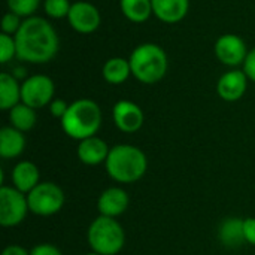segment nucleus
Listing matches in <instances>:
<instances>
[{
	"instance_id": "393cba45",
	"label": "nucleus",
	"mask_w": 255,
	"mask_h": 255,
	"mask_svg": "<svg viewBox=\"0 0 255 255\" xmlns=\"http://www.w3.org/2000/svg\"><path fill=\"white\" fill-rule=\"evenodd\" d=\"M13 57H16V43L15 37L6 33L0 34V63L6 64Z\"/></svg>"
},
{
	"instance_id": "20e7f679",
	"label": "nucleus",
	"mask_w": 255,
	"mask_h": 255,
	"mask_svg": "<svg viewBox=\"0 0 255 255\" xmlns=\"http://www.w3.org/2000/svg\"><path fill=\"white\" fill-rule=\"evenodd\" d=\"M131 75L142 84L152 85L161 81L169 67L166 51L157 43H140L130 54Z\"/></svg>"
},
{
	"instance_id": "b1692460",
	"label": "nucleus",
	"mask_w": 255,
	"mask_h": 255,
	"mask_svg": "<svg viewBox=\"0 0 255 255\" xmlns=\"http://www.w3.org/2000/svg\"><path fill=\"white\" fill-rule=\"evenodd\" d=\"M72 3L69 0H45L43 9L45 13L51 18H67Z\"/></svg>"
},
{
	"instance_id": "f3484780",
	"label": "nucleus",
	"mask_w": 255,
	"mask_h": 255,
	"mask_svg": "<svg viewBox=\"0 0 255 255\" xmlns=\"http://www.w3.org/2000/svg\"><path fill=\"white\" fill-rule=\"evenodd\" d=\"M39 169L31 161H19L12 170V184L24 194H28L39 184Z\"/></svg>"
},
{
	"instance_id": "f03ea898",
	"label": "nucleus",
	"mask_w": 255,
	"mask_h": 255,
	"mask_svg": "<svg viewBox=\"0 0 255 255\" xmlns=\"http://www.w3.org/2000/svg\"><path fill=\"white\" fill-rule=\"evenodd\" d=\"M105 167L115 182L133 184L146 173L148 158L140 148L121 143L111 148Z\"/></svg>"
},
{
	"instance_id": "2f4dec72",
	"label": "nucleus",
	"mask_w": 255,
	"mask_h": 255,
	"mask_svg": "<svg viewBox=\"0 0 255 255\" xmlns=\"http://www.w3.org/2000/svg\"><path fill=\"white\" fill-rule=\"evenodd\" d=\"M85 255H102V254H97V253H94V251H91V253H88V254Z\"/></svg>"
},
{
	"instance_id": "5701e85b",
	"label": "nucleus",
	"mask_w": 255,
	"mask_h": 255,
	"mask_svg": "<svg viewBox=\"0 0 255 255\" xmlns=\"http://www.w3.org/2000/svg\"><path fill=\"white\" fill-rule=\"evenodd\" d=\"M10 12L19 15L21 18H30L40 4V0H6Z\"/></svg>"
},
{
	"instance_id": "cd10ccee",
	"label": "nucleus",
	"mask_w": 255,
	"mask_h": 255,
	"mask_svg": "<svg viewBox=\"0 0 255 255\" xmlns=\"http://www.w3.org/2000/svg\"><path fill=\"white\" fill-rule=\"evenodd\" d=\"M30 255H63V253L51 244H39L31 248Z\"/></svg>"
},
{
	"instance_id": "39448f33",
	"label": "nucleus",
	"mask_w": 255,
	"mask_h": 255,
	"mask_svg": "<svg viewBox=\"0 0 255 255\" xmlns=\"http://www.w3.org/2000/svg\"><path fill=\"white\" fill-rule=\"evenodd\" d=\"M87 239L90 248L102 255H117L126 244V233L115 218L97 217L88 227Z\"/></svg>"
},
{
	"instance_id": "dca6fc26",
	"label": "nucleus",
	"mask_w": 255,
	"mask_h": 255,
	"mask_svg": "<svg viewBox=\"0 0 255 255\" xmlns=\"http://www.w3.org/2000/svg\"><path fill=\"white\" fill-rule=\"evenodd\" d=\"M25 148L24 133L13 128L12 126L1 127L0 130V157L4 160L16 158Z\"/></svg>"
},
{
	"instance_id": "7c9ffc66",
	"label": "nucleus",
	"mask_w": 255,
	"mask_h": 255,
	"mask_svg": "<svg viewBox=\"0 0 255 255\" xmlns=\"http://www.w3.org/2000/svg\"><path fill=\"white\" fill-rule=\"evenodd\" d=\"M1 255H30V251H27L24 247L19 245H9L3 250Z\"/></svg>"
},
{
	"instance_id": "f257e3e1",
	"label": "nucleus",
	"mask_w": 255,
	"mask_h": 255,
	"mask_svg": "<svg viewBox=\"0 0 255 255\" xmlns=\"http://www.w3.org/2000/svg\"><path fill=\"white\" fill-rule=\"evenodd\" d=\"M13 37L16 43V58L21 61L43 64L51 61L58 52L57 31L42 16L25 18Z\"/></svg>"
},
{
	"instance_id": "412c9836",
	"label": "nucleus",
	"mask_w": 255,
	"mask_h": 255,
	"mask_svg": "<svg viewBox=\"0 0 255 255\" xmlns=\"http://www.w3.org/2000/svg\"><path fill=\"white\" fill-rule=\"evenodd\" d=\"M123 15L131 22H145L152 13L151 0H120Z\"/></svg>"
},
{
	"instance_id": "2eb2a0df",
	"label": "nucleus",
	"mask_w": 255,
	"mask_h": 255,
	"mask_svg": "<svg viewBox=\"0 0 255 255\" xmlns=\"http://www.w3.org/2000/svg\"><path fill=\"white\" fill-rule=\"evenodd\" d=\"M152 13L166 24L182 21L190 9V0H151Z\"/></svg>"
},
{
	"instance_id": "0eeeda50",
	"label": "nucleus",
	"mask_w": 255,
	"mask_h": 255,
	"mask_svg": "<svg viewBox=\"0 0 255 255\" xmlns=\"http://www.w3.org/2000/svg\"><path fill=\"white\" fill-rule=\"evenodd\" d=\"M28 209L27 194L18 191L15 187H0V224L1 227H15L21 224Z\"/></svg>"
},
{
	"instance_id": "a211bd4d",
	"label": "nucleus",
	"mask_w": 255,
	"mask_h": 255,
	"mask_svg": "<svg viewBox=\"0 0 255 255\" xmlns=\"http://www.w3.org/2000/svg\"><path fill=\"white\" fill-rule=\"evenodd\" d=\"M218 239L226 248H239L247 244L245 239V227L242 218H227L223 221L218 230Z\"/></svg>"
},
{
	"instance_id": "9b49d317",
	"label": "nucleus",
	"mask_w": 255,
	"mask_h": 255,
	"mask_svg": "<svg viewBox=\"0 0 255 255\" xmlns=\"http://www.w3.org/2000/svg\"><path fill=\"white\" fill-rule=\"evenodd\" d=\"M114 124L123 133H136L142 128L145 115L143 111L130 100H120L112 109Z\"/></svg>"
},
{
	"instance_id": "c85d7f7f",
	"label": "nucleus",
	"mask_w": 255,
	"mask_h": 255,
	"mask_svg": "<svg viewBox=\"0 0 255 255\" xmlns=\"http://www.w3.org/2000/svg\"><path fill=\"white\" fill-rule=\"evenodd\" d=\"M242 70L245 72V75L248 76V79H251L255 84V48H253V49L248 52Z\"/></svg>"
},
{
	"instance_id": "6e6552de",
	"label": "nucleus",
	"mask_w": 255,
	"mask_h": 255,
	"mask_svg": "<svg viewBox=\"0 0 255 255\" xmlns=\"http://www.w3.org/2000/svg\"><path fill=\"white\" fill-rule=\"evenodd\" d=\"M54 93V82L46 75H33L21 84V102L33 109H40L49 105Z\"/></svg>"
},
{
	"instance_id": "bb28decb",
	"label": "nucleus",
	"mask_w": 255,
	"mask_h": 255,
	"mask_svg": "<svg viewBox=\"0 0 255 255\" xmlns=\"http://www.w3.org/2000/svg\"><path fill=\"white\" fill-rule=\"evenodd\" d=\"M69 103H66L63 99H55L49 103V112L54 118H58L60 121L63 120V117L66 115V112L69 111Z\"/></svg>"
},
{
	"instance_id": "c756f323",
	"label": "nucleus",
	"mask_w": 255,
	"mask_h": 255,
	"mask_svg": "<svg viewBox=\"0 0 255 255\" xmlns=\"http://www.w3.org/2000/svg\"><path fill=\"white\" fill-rule=\"evenodd\" d=\"M244 227H245L247 244L255 247V218H245L244 220Z\"/></svg>"
},
{
	"instance_id": "9d476101",
	"label": "nucleus",
	"mask_w": 255,
	"mask_h": 255,
	"mask_svg": "<svg viewBox=\"0 0 255 255\" xmlns=\"http://www.w3.org/2000/svg\"><path fill=\"white\" fill-rule=\"evenodd\" d=\"M69 25L82 34H90L96 31L102 22V16L99 9L88 1H75L67 15Z\"/></svg>"
},
{
	"instance_id": "4be33fe9",
	"label": "nucleus",
	"mask_w": 255,
	"mask_h": 255,
	"mask_svg": "<svg viewBox=\"0 0 255 255\" xmlns=\"http://www.w3.org/2000/svg\"><path fill=\"white\" fill-rule=\"evenodd\" d=\"M36 109L24 105L22 102L9 111V123L13 128L25 133L36 126Z\"/></svg>"
},
{
	"instance_id": "aec40b11",
	"label": "nucleus",
	"mask_w": 255,
	"mask_h": 255,
	"mask_svg": "<svg viewBox=\"0 0 255 255\" xmlns=\"http://www.w3.org/2000/svg\"><path fill=\"white\" fill-rule=\"evenodd\" d=\"M102 75L108 84L120 85V84L126 82L128 79V76L131 75L130 61L126 58H121V57H112L103 64Z\"/></svg>"
},
{
	"instance_id": "7ed1b4c3",
	"label": "nucleus",
	"mask_w": 255,
	"mask_h": 255,
	"mask_svg": "<svg viewBox=\"0 0 255 255\" xmlns=\"http://www.w3.org/2000/svg\"><path fill=\"white\" fill-rule=\"evenodd\" d=\"M102 126V111L100 106L91 99H79L70 103L69 111L61 120L63 131L75 139L84 140L87 137L96 136Z\"/></svg>"
},
{
	"instance_id": "1a4fd4ad",
	"label": "nucleus",
	"mask_w": 255,
	"mask_h": 255,
	"mask_svg": "<svg viewBox=\"0 0 255 255\" xmlns=\"http://www.w3.org/2000/svg\"><path fill=\"white\" fill-rule=\"evenodd\" d=\"M214 51L217 58L229 67H238L244 64L250 52L247 49V43L244 42V39L233 33L220 36L215 42Z\"/></svg>"
},
{
	"instance_id": "a878e982",
	"label": "nucleus",
	"mask_w": 255,
	"mask_h": 255,
	"mask_svg": "<svg viewBox=\"0 0 255 255\" xmlns=\"http://www.w3.org/2000/svg\"><path fill=\"white\" fill-rule=\"evenodd\" d=\"M21 25H22L21 16L9 10V12H6L3 15V19H1V33L15 36L18 33V30L21 28Z\"/></svg>"
},
{
	"instance_id": "423d86ee",
	"label": "nucleus",
	"mask_w": 255,
	"mask_h": 255,
	"mask_svg": "<svg viewBox=\"0 0 255 255\" xmlns=\"http://www.w3.org/2000/svg\"><path fill=\"white\" fill-rule=\"evenodd\" d=\"M28 209L39 217H51L61 211L64 205V193L54 182H39L27 194Z\"/></svg>"
},
{
	"instance_id": "f8f14e48",
	"label": "nucleus",
	"mask_w": 255,
	"mask_h": 255,
	"mask_svg": "<svg viewBox=\"0 0 255 255\" xmlns=\"http://www.w3.org/2000/svg\"><path fill=\"white\" fill-rule=\"evenodd\" d=\"M248 87V76L244 70H230L226 72L217 84L218 96L226 102H238L244 97Z\"/></svg>"
},
{
	"instance_id": "6ab92c4d",
	"label": "nucleus",
	"mask_w": 255,
	"mask_h": 255,
	"mask_svg": "<svg viewBox=\"0 0 255 255\" xmlns=\"http://www.w3.org/2000/svg\"><path fill=\"white\" fill-rule=\"evenodd\" d=\"M21 103V85L10 73H0V109L10 111Z\"/></svg>"
},
{
	"instance_id": "4468645a",
	"label": "nucleus",
	"mask_w": 255,
	"mask_h": 255,
	"mask_svg": "<svg viewBox=\"0 0 255 255\" xmlns=\"http://www.w3.org/2000/svg\"><path fill=\"white\" fill-rule=\"evenodd\" d=\"M111 148L108 146V143L97 137V136H91L87 137L84 140L79 142L76 154L81 163L87 164V166H97L106 161L108 155H109Z\"/></svg>"
},
{
	"instance_id": "ddd939ff",
	"label": "nucleus",
	"mask_w": 255,
	"mask_h": 255,
	"mask_svg": "<svg viewBox=\"0 0 255 255\" xmlns=\"http://www.w3.org/2000/svg\"><path fill=\"white\" fill-rule=\"evenodd\" d=\"M130 205V197L126 190L120 187H111L105 190L99 200H97V209L100 215L109 217V218H117L123 215Z\"/></svg>"
}]
</instances>
